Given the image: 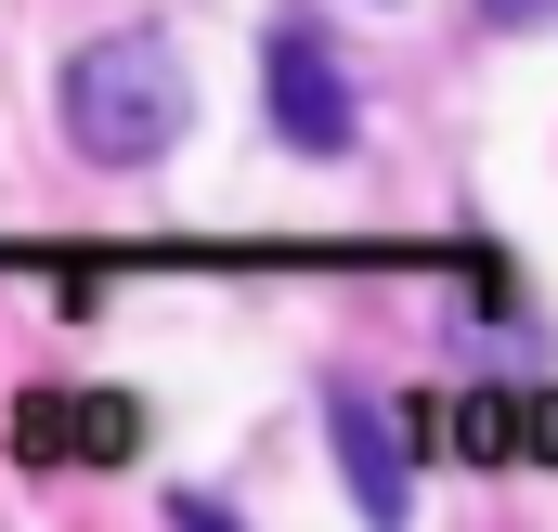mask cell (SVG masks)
Masks as SVG:
<instances>
[{"instance_id":"5b68a950","label":"cell","mask_w":558,"mask_h":532,"mask_svg":"<svg viewBox=\"0 0 558 532\" xmlns=\"http://www.w3.org/2000/svg\"><path fill=\"white\" fill-rule=\"evenodd\" d=\"M494 26H558V0H481Z\"/></svg>"},{"instance_id":"277c9868","label":"cell","mask_w":558,"mask_h":532,"mask_svg":"<svg viewBox=\"0 0 558 532\" xmlns=\"http://www.w3.org/2000/svg\"><path fill=\"white\" fill-rule=\"evenodd\" d=\"M78 442H92V455H118V442H131V402H26V455H39V468H52V455H78Z\"/></svg>"},{"instance_id":"7a4b0ae2","label":"cell","mask_w":558,"mask_h":532,"mask_svg":"<svg viewBox=\"0 0 558 532\" xmlns=\"http://www.w3.org/2000/svg\"><path fill=\"white\" fill-rule=\"evenodd\" d=\"M260 105H274V131L299 143V156H351V143H364V105H351L338 52H325L312 26H274V52H260Z\"/></svg>"},{"instance_id":"6da1fadb","label":"cell","mask_w":558,"mask_h":532,"mask_svg":"<svg viewBox=\"0 0 558 532\" xmlns=\"http://www.w3.org/2000/svg\"><path fill=\"white\" fill-rule=\"evenodd\" d=\"M65 143L92 156V169H156L182 118H195V92H182V52L156 39V26H118V39H92V52H65Z\"/></svg>"},{"instance_id":"3957f363","label":"cell","mask_w":558,"mask_h":532,"mask_svg":"<svg viewBox=\"0 0 558 532\" xmlns=\"http://www.w3.org/2000/svg\"><path fill=\"white\" fill-rule=\"evenodd\" d=\"M325 428H338V455H351V507H364V520H403V507H416V481H403L416 442L390 428V402L338 377V390H325Z\"/></svg>"}]
</instances>
